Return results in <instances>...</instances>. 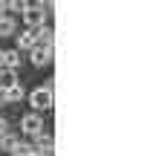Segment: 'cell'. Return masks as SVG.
Returning <instances> with one entry per match:
<instances>
[{
    "mask_svg": "<svg viewBox=\"0 0 159 156\" xmlns=\"http://www.w3.org/2000/svg\"><path fill=\"white\" fill-rule=\"evenodd\" d=\"M35 148H38V150H52V136L38 130V133H35Z\"/></svg>",
    "mask_w": 159,
    "mask_h": 156,
    "instance_id": "obj_8",
    "label": "cell"
},
{
    "mask_svg": "<svg viewBox=\"0 0 159 156\" xmlns=\"http://www.w3.org/2000/svg\"><path fill=\"white\" fill-rule=\"evenodd\" d=\"M0 15H6V0H0Z\"/></svg>",
    "mask_w": 159,
    "mask_h": 156,
    "instance_id": "obj_17",
    "label": "cell"
},
{
    "mask_svg": "<svg viewBox=\"0 0 159 156\" xmlns=\"http://www.w3.org/2000/svg\"><path fill=\"white\" fill-rule=\"evenodd\" d=\"M29 156H52V150H38V148H35Z\"/></svg>",
    "mask_w": 159,
    "mask_h": 156,
    "instance_id": "obj_15",
    "label": "cell"
},
{
    "mask_svg": "<svg viewBox=\"0 0 159 156\" xmlns=\"http://www.w3.org/2000/svg\"><path fill=\"white\" fill-rule=\"evenodd\" d=\"M0 55H3V52H0ZM0 67H3V61H0Z\"/></svg>",
    "mask_w": 159,
    "mask_h": 156,
    "instance_id": "obj_19",
    "label": "cell"
},
{
    "mask_svg": "<svg viewBox=\"0 0 159 156\" xmlns=\"http://www.w3.org/2000/svg\"><path fill=\"white\" fill-rule=\"evenodd\" d=\"M38 130H43V122H41V116H38V113H29V116H23V118H20V133L35 136Z\"/></svg>",
    "mask_w": 159,
    "mask_h": 156,
    "instance_id": "obj_2",
    "label": "cell"
},
{
    "mask_svg": "<svg viewBox=\"0 0 159 156\" xmlns=\"http://www.w3.org/2000/svg\"><path fill=\"white\" fill-rule=\"evenodd\" d=\"M3 93H6V101H23V87H20V84H12V87H6Z\"/></svg>",
    "mask_w": 159,
    "mask_h": 156,
    "instance_id": "obj_9",
    "label": "cell"
},
{
    "mask_svg": "<svg viewBox=\"0 0 159 156\" xmlns=\"http://www.w3.org/2000/svg\"><path fill=\"white\" fill-rule=\"evenodd\" d=\"M0 148H3L6 153H12V150L17 148V136H12V133H0Z\"/></svg>",
    "mask_w": 159,
    "mask_h": 156,
    "instance_id": "obj_10",
    "label": "cell"
},
{
    "mask_svg": "<svg viewBox=\"0 0 159 156\" xmlns=\"http://www.w3.org/2000/svg\"><path fill=\"white\" fill-rule=\"evenodd\" d=\"M0 61H3V67H17V64H20V49H9V52H3L0 55Z\"/></svg>",
    "mask_w": 159,
    "mask_h": 156,
    "instance_id": "obj_7",
    "label": "cell"
},
{
    "mask_svg": "<svg viewBox=\"0 0 159 156\" xmlns=\"http://www.w3.org/2000/svg\"><path fill=\"white\" fill-rule=\"evenodd\" d=\"M35 41L41 43V47H52V29L49 26H35Z\"/></svg>",
    "mask_w": 159,
    "mask_h": 156,
    "instance_id": "obj_5",
    "label": "cell"
},
{
    "mask_svg": "<svg viewBox=\"0 0 159 156\" xmlns=\"http://www.w3.org/2000/svg\"><path fill=\"white\" fill-rule=\"evenodd\" d=\"M12 84H17L15 69L12 67H3V69H0V90H6V87H12Z\"/></svg>",
    "mask_w": 159,
    "mask_h": 156,
    "instance_id": "obj_6",
    "label": "cell"
},
{
    "mask_svg": "<svg viewBox=\"0 0 159 156\" xmlns=\"http://www.w3.org/2000/svg\"><path fill=\"white\" fill-rule=\"evenodd\" d=\"M32 107H35V110H49V107H52V84L38 87V90L32 93Z\"/></svg>",
    "mask_w": 159,
    "mask_h": 156,
    "instance_id": "obj_1",
    "label": "cell"
},
{
    "mask_svg": "<svg viewBox=\"0 0 159 156\" xmlns=\"http://www.w3.org/2000/svg\"><path fill=\"white\" fill-rule=\"evenodd\" d=\"M20 17H23L29 26H41L43 17H46V12H43V6H26L23 12H20Z\"/></svg>",
    "mask_w": 159,
    "mask_h": 156,
    "instance_id": "obj_3",
    "label": "cell"
},
{
    "mask_svg": "<svg viewBox=\"0 0 159 156\" xmlns=\"http://www.w3.org/2000/svg\"><path fill=\"white\" fill-rule=\"evenodd\" d=\"M35 150V145H29V142H20V139H17V148L12 150V153H20V156H29Z\"/></svg>",
    "mask_w": 159,
    "mask_h": 156,
    "instance_id": "obj_14",
    "label": "cell"
},
{
    "mask_svg": "<svg viewBox=\"0 0 159 156\" xmlns=\"http://www.w3.org/2000/svg\"><path fill=\"white\" fill-rule=\"evenodd\" d=\"M12 156H20V153H12Z\"/></svg>",
    "mask_w": 159,
    "mask_h": 156,
    "instance_id": "obj_20",
    "label": "cell"
},
{
    "mask_svg": "<svg viewBox=\"0 0 159 156\" xmlns=\"http://www.w3.org/2000/svg\"><path fill=\"white\" fill-rule=\"evenodd\" d=\"M38 3H41V6H49V3H52V0H38Z\"/></svg>",
    "mask_w": 159,
    "mask_h": 156,
    "instance_id": "obj_18",
    "label": "cell"
},
{
    "mask_svg": "<svg viewBox=\"0 0 159 156\" xmlns=\"http://www.w3.org/2000/svg\"><path fill=\"white\" fill-rule=\"evenodd\" d=\"M49 61H52V47L35 43V47H32V64H35V67H46Z\"/></svg>",
    "mask_w": 159,
    "mask_h": 156,
    "instance_id": "obj_4",
    "label": "cell"
},
{
    "mask_svg": "<svg viewBox=\"0 0 159 156\" xmlns=\"http://www.w3.org/2000/svg\"><path fill=\"white\" fill-rule=\"evenodd\" d=\"M6 9H9V12H15V15H20L23 9H26V0H6Z\"/></svg>",
    "mask_w": 159,
    "mask_h": 156,
    "instance_id": "obj_13",
    "label": "cell"
},
{
    "mask_svg": "<svg viewBox=\"0 0 159 156\" xmlns=\"http://www.w3.org/2000/svg\"><path fill=\"white\" fill-rule=\"evenodd\" d=\"M12 32H15V17L0 15V35H12Z\"/></svg>",
    "mask_w": 159,
    "mask_h": 156,
    "instance_id": "obj_12",
    "label": "cell"
},
{
    "mask_svg": "<svg viewBox=\"0 0 159 156\" xmlns=\"http://www.w3.org/2000/svg\"><path fill=\"white\" fill-rule=\"evenodd\" d=\"M6 130H9V122H6L3 116H0V133H6Z\"/></svg>",
    "mask_w": 159,
    "mask_h": 156,
    "instance_id": "obj_16",
    "label": "cell"
},
{
    "mask_svg": "<svg viewBox=\"0 0 159 156\" xmlns=\"http://www.w3.org/2000/svg\"><path fill=\"white\" fill-rule=\"evenodd\" d=\"M35 43H38L35 41V32H23L20 38H17V49H32Z\"/></svg>",
    "mask_w": 159,
    "mask_h": 156,
    "instance_id": "obj_11",
    "label": "cell"
}]
</instances>
